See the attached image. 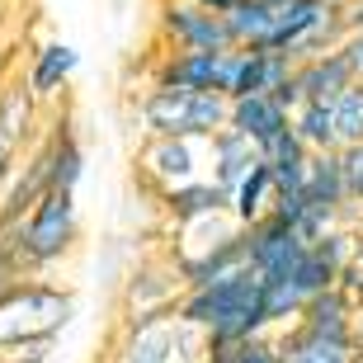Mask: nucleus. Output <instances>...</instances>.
<instances>
[{
    "label": "nucleus",
    "mask_w": 363,
    "mask_h": 363,
    "mask_svg": "<svg viewBox=\"0 0 363 363\" xmlns=\"http://www.w3.org/2000/svg\"><path fill=\"white\" fill-rule=\"evenodd\" d=\"M179 316L222 340L259 335V330H269V321H264V279L250 264H241V269L222 274L203 288H184Z\"/></svg>",
    "instance_id": "1"
},
{
    "label": "nucleus",
    "mask_w": 363,
    "mask_h": 363,
    "mask_svg": "<svg viewBox=\"0 0 363 363\" xmlns=\"http://www.w3.org/2000/svg\"><path fill=\"white\" fill-rule=\"evenodd\" d=\"M5 236H10L14 269L24 274V279L62 264V259L76 250V241H81V208H76V194L48 189V194L33 203V213L14 231H5Z\"/></svg>",
    "instance_id": "2"
},
{
    "label": "nucleus",
    "mask_w": 363,
    "mask_h": 363,
    "mask_svg": "<svg viewBox=\"0 0 363 363\" xmlns=\"http://www.w3.org/2000/svg\"><path fill=\"white\" fill-rule=\"evenodd\" d=\"M71 316H76V293L28 274L0 297V354H19L24 345L57 340L71 325Z\"/></svg>",
    "instance_id": "3"
},
{
    "label": "nucleus",
    "mask_w": 363,
    "mask_h": 363,
    "mask_svg": "<svg viewBox=\"0 0 363 363\" xmlns=\"http://www.w3.org/2000/svg\"><path fill=\"white\" fill-rule=\"evenodd\" d=\"M137 118L147 133L165 137H213L231 123V99L222 90H179V85H147L137 99Z\"/></svg>",
    "instance_id": "4"
},
{
    "label": "nucleus",
    "mask_w": 363,
    "mask_h": 363,
    "mask_svg": "<svg viewBox=\"0 0 363 363\" xmlns=\"http://www.w3.org/2000/svg\"><path fill=\"white\" fill-rule=\"evenodd\" d=\"M203 156H208V137H165L147 133V142L137 147V179L151 194H165L175 184L203 175Z\"/></svg>",
    "instance_id": "5"
},
{
    "label": "nucleus",
    "mask_w": 363,
    "mask_h": 363,
    "mask_svg": "<svg viewBox=\"0 0 363 363\" xmlns=\"http://www.w3.org/2000/svg\"><path fill=\"white\" fill-rule=\"evenodd\" d=\"M156 38L161 48H184V52H231L236 48L227 14L203 10L194 0H165L156 14Z\"/></svg>",
    "instance_id": "6"
},
{
    "label": "nucleus",
    "mask_w": 363,
    "mask_h": 363,
    "mask_svg": "<svg viewBox=\"0 0 363 363\" xmlns=\"http://www.w3.org/2000/svg\"><path fill=\"white\" fill-rule=\"evenodd\" d=\"M179 297H184V279H179L175 259L170 255H147L123 274V288H118V311L123 316L118 321L156 316V311H179Z\"/></svg>",
    "instance_id": "7"
},
{
    "label": "nucleus",
    "mask_w": 363,
    "mask_h": 363,
    "mask_svg": "<svg viewBox=\"0 0 363 363\" xmlns=\"http://www.w3.org/2000/svg\"><path fill=\"white\" fill-rule=\"evenodd\" d=\"M38 94L28 90L24 76L0 81V189L14 179V170L24 165L33 133H38Z\"/></svg>",
    "instance_id": "8"
},
{
    "label": "nucleus",
    "mask_w": 363,
    "mask_h": 363,
    "mask_svg": "<svg viewBox=\"0 0 363 363\" xmlns=\"http://www.w3.org/2000/svg\"><path fill=\"white\" fill-rule=\"evenodd\" d=\"M108 363H179V311L118 321Z\"/></svg>",
    "instance_id": "9"
},
{
    "label": "nucleus",
    "mask_w": 363,
    "mask_h": 363,
    "mask_svg": "<svg viewBox=\"0 0 363 363\" xmlns=\"http://www.w3.org/2000/svg\"><path fill=\"white\" fill-rule=\"evenodd\" d=\"M293 57L274 48H231L227 52V94H283L293 81Z\"/></svg>",
    "instance_id": "10"
},
{
    "label": "nucleus",
    "mask_w": 363,
    "mask_h": 363,
    "mask_svg": "<svg viewBox=\"0 0 363 363\" xmlns=\"http://www.w3.org/2000/svg\"><path fill=\"white\" fill-rule=\"evenodd\" d=\"M359 81L350 67V57L340 52V48H330V52H316V57H302L293 67V81H288V90L279 94L288 108L307 104V99H335V94H345L350 85Z\"/></svg>",
    "instance_id": "11"
},
{
    "label": "nucleus",
    "mask_w": 363,
    "mask_h": 363,
    "mask_svg": "<svg viewBox=\"0 0 363 363\" xmlns=\"http://www.w3.org/2000/svg\"><path fill=\"white\" fill-rule=\"evenodd\" d=\"M151 85L222 90L227 94V52H184V48H165V52L156 57V67H151Z\"/></svg>",
    "instance_id": "12"
},
{
    "label": "nucleus",
    "mask_w": 363,
    "mask_h": 363,
    "mask_svg": "<svg viewBox=\"0 0 363 363\" xmlns=\"http://www.w3.org/2000/svg\"><path fill=\"white\" fill-rule=\"evenodd\" d=\"M156 203H161V217L175 231L194 227V222H208V217L231 213V194L217 184L213 175H199V179H189V184L165 189V194H156Z\"/></svg>",
    "instance_id": "13"
},
{
    "label": "nucleus",
    "mask_w": 363,
    "mask_h": 363,
    "mask_svg": "<svg viewBox=\"0 0 363 363\" xmlns=\"http://www.w3.org/2000/svg\"><path fill=\"white\" fill-rule=\"evenodd\" d=\"M307 203L316 208H330L340 213L345 222H354V194H350V179H345V161H340V147L335 151H311V165H307V184H302Z\"/></svg>",
    "instance_id": "14"
},
{
    "label": "nucleus",
    "mask_w": 363,
    "mask_h": 363,
    "mask_svg": "<svg viewBox=\"0 0 363 363\" xmlns=\"http://www.w3.org/2000/svg\"><path fill=\"white\" fill-rule=\"evenodd\" d=\"M231 128H241V133L264 151L279 133L293 128V108L283 104L279 94H236V99H231Z\"/></svg>",
    "instance_id": "15"
},
{
    "label": "nucleus",
    "mask_w": 363,
    "mask_h": 363,
    "mask_svg": "<svg viewBox=\"0 0 363 363\" xmlns=\"http://www.w3.org/2000/svg\"><path fill=\"white\" fill-rule=\"evenodd\" d=\"M255 161H259V147L241 133V128H231V123H227V128H217V133L208 137V175L227 189V194L250 175V165H255Z\"/></svg>",
    "instance_id": "16"
},
{
    "label": "nucleus",
    "mask_w": 363,
    "mask_h": 363,
    "mask_svg": "<svg viewBox=\"0 0 363 363\" xmlns=\"http://www.w3.org/2000/svg\"><path fill=\"white\" fill-rule=\"evenodd\" d=\"M283 363H354L359 359V340L354 335H316L307 325H283L279 330Z\"/></svg>",
    "instance_id": "17"
},
{
    "label": "nucleus",
    "mask_w": 363,
    "mask_h": 363,
    "mask_svg": "<svg viewBox=\"0 0 363 363\" xmlns=\"http://www.w3.org/2000/svg\"><path fill=\"white\" fill-rule=\"evenodd\" d=\"M76 67H81V52H76L71 43H43V48H33V52H28L24 81H28V90L48 104V99H57V94H62V85L76 76Z\"/></svg>",
    "instance_id": "18"
},
{
    "label": "nucleus",
    "mask_w": 363,
    "mask_h": 363,
    "mask_svg": "<svg viewBox=\"0 0 363 363\" xmlns=\"http://www.w3.org/2000/svg\"><path fill=\"white\" fill-rule=\"evenodd\" d=\"M297 325H307L316 335H354V297L345 293V283H330L321 293H311Z\"/></svg>",
    "instance_id": "19"
},
{
    "label": "nucleus",
    "mask_w": 363,
    "mask_h": 363,
    "mask_svg": "<svg viewBox=\"0 0 363 363\" xmlns=\"http://www.w3.org/2000/svg\"><path fill=\"white\" fill-rule=\"evenodd\" d=\"M274 203H279V179H274V165L259 156V161L250 165V175L231 189V217H236L241 227H250V222L274 213Z\"/></svg>",
    "instance_id": "20"
},
{
    "label": "nucleus",
    "mask_w": 363,
    "mask_h": 363,
    "mask_svg": "<svg viewBox=\"0 0 363 363\" xmlns=\"http://www.w3.org/2000/svg\"><path fill=\"white\" fill-rule=\"evenodd\" d=\"M43 147H48L52 189L76 194V189H81V179H85V147H81V137H76V128H71V123H57L52 133L43 137Z\"/></svg>",
    "instance_id": "21"
},
{
    "label": "nucleus",
    "mask_w": 363,
    "mask_h": 363,
    "mask_svg": "<svg viewBox=\"0 0 363 363\" xmlns=\"http://www.w3.org/2000/svg\"><path fill=\"white\" fill-rule=\"evenodd\" d=\"M208 363H283L279 330H259V335H245V340L208 335Z\"/></svg>",
    "instance_id": "22"
},
{
    "label": "nucleus",
    "mask_w": 363,
    "mask_h": 363,
    "mask_svg": "<svg viewBox=\"0 0 363 363\" xmlns=\"http://www.w3.org/2000/svg\"><path fill=\"white\" fill-rule=\"evenodd\" d=\"M227 24H231V38H236V48H269L274 24H279V5L241 0V5L227 14Z\"/></svg>",
    "instance_id": "23"
},
{
    "label": "nucleus",
    "mask_w": 363,
    "mask_h": 363,
    "mask_svg": "<svg viewBox=\"0 0 363 363\" xmlns=\"http://www.w3.org/2000/svg\"><path fill=\"white\" fill-rule=\"evenodd\" d=\"M293 128H297V137H302L311 151H335L340 147L335 104H330V99H307V104H297L293 108Z\"/></svg>",
    "instance_id": "24"
},
{
    "label": "nucleus",
    "mask_w": 363,
    "mask_h": 363,
    "mask_svg": "<svg viewBox=\"0 0 363 363\" xmlns=\"http://www.w3.org/2000/svg\"><path fill=\"white\" fill-rule=\"evenodd\" d=\"M330 104H335V137H340V147L363 142V81H354L350 90L335 94Z\"/></svg>",
    "instance_id": "25"
},
{
    "label": "nucleus",
    "mask_w": 363,
    "mask_h": 363,
    "mask_svg": "<svg viewBox=\"0 0 363 363\" xmlns=\"http://www.w3.org/2000/svg\"><path fill=\"white\" fill-rule=\"evenodd\" d=\"M340 52L350 57L354 76H359V81H363V28H354V33H345V43H340Z\"/></svg>",
    "instance_id": "26"
},
{
    "label": "nucleus",
    "mask_w": 363,
    "mask_h": 363,
    "mask_svg": "<svg viewBox=\"0 0 363 363\" xmlns=\"http://www.w3.org/2000/svg\"><path fill=\"white\" fill-rule=\"evenodd\" d=\"M194 5H203V10H217V14H231L241 0H194Z\"/></svg>",
    "instance_id": "27"
},
{
    "label": "nucleus",
    "mask_w": 363,
    "mask_h": 363,
    "mask_svg": "<svg viewBox=\"0 0 363 363\" xmlns=\"http://www.w3.org/2000/svg\"><path fill=\"white\" fill-rule=\"evenodd\" d=\"M354 340H359V350H363V302L354 307Z\"/></svg>",
    "instance_id": "28"
},
{
    "label": "nucleus",
    "mask_w": 363,
    "mask_h": 363,
    "mask_svg": "<svg viewBox=\"0 0 363 363\" xmlns=\"http://www.w3.org/2000/svg\"><path fill=\"white\" fill-rule=\"evenodd\" d=\"M0 363H52V359H24V354H0Z\"/></svg>",
    "instance_id": "29"
},
{
    "label": "nucleus",
    "mask_w": 363,
    "mask_h": 363,
    "mask_svg": "<svg viewBox=\"0 0 363 363\" xmlns=\"http://www.w3.org/2000/svg\"><path fill=\"white\" fill-rule=\"evenodd\" d=\"M259 5H288V0H259Z\"/></svg>",
    "instance_id": "30"
},
{
    "label": "nucleus",
    "mask_w": 363,
    "mask_h": 363,
    "mask_svg": "<svg viewBox=\"0 0 363 363\" xmlns=\"http://www.w3.org/2000/svg\"><path fill=\"white\" fill-rule=\"evenodd\" d=\"M359 264H363V236H359Z\"/></svg>",
    "instance_id": "31"
},
{
    "label": "nucleus",
    "mask_w": 363,
    "mask_h": 363,
    "mask_svg": "<svg viewBox=\"0 0 363 363\" xmlns=\"http://www.w3.org/2000/svg\"><path fill=\"white\" fill-rule=\"evenodd\" d=\"M0 67H5V43H0Z\"/></svg>",
    "instance_id": "32"
},
{
    "label": "nucleus",
    "mask_w": 363,
    "mask_h": 363,
    "mask_svg": "<svg viewBox=\"0 0 363 363\" xmlns=\"http://www.w3.org/2000/svg\"><path fill=\"white\" fill-rule=\"evenodd\" d=\"M354 363H363V350H359V359H354Z\"/></svg>",
    "instance_id": "33"
},
{
    "label": "nucleus",
    "mask_w": 363,
    "mask_h": 363,
    "mask_svg": "<svg viewBox=\"0 0 363 363\" xmlns=\"http://www.w3.org/2000/svg\"><path fill=\"white\" fill-rule=\"evenodd\" d=\"M0 10H5V0H0Z\"/></svg>",
    "instance_id": "34"
}]
</instances>
